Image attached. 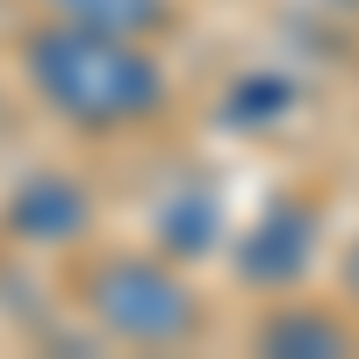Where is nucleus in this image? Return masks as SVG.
<instances>
[{"mask_svg": "<svg viewBox=\"0 0 359 359\" xmlns=\"http://www.w3.org/2000/svg\"><path fill=\"white\" fill-rule=\"evenodd\" d=\"M22 72H29V86H36V101L50 115H65L72 130H94V137L144 130L172 101L165 65L144 43L101 36V29H72V22L29 29L22 36Z\"/></svg>", "mask_w": 359, "mask_h": 359, "instance_id": "f257e3e1", "label": "nucleus"}, {"mask_svg": "<svg viewBox=\"0 0 359 359\" xmlns=\"http://www.w3.org/2000/svg\"><path fill=\"white\" fill-rule=\"evenodd\" d=\"M79 309L101 338L144 345V352H180L208 331L194 280L165 252H101L79 280Z\"/></svg>", "mask_w": 359, "mask_h": 359, "instance_id": "f03ea898", "label": "nucleus"}, {"mask_svg": "<svg viewBox=\"0 0 359 359\" xmlns=\"http://www.w3.org/2000/svg\"><path fill=\"white\" fill-rule=\"evenodd\" d=\"M323 252V201L316 194H273L259 208V223L230 245V266L245 287H266V294H287L309 280V266Z\"/></svg>", "mask_w": 359, "mask_h": 359, "instance_id": "7ed1b4c3", "label": "nucleus"}, {"mask_svg": "<svg viewBox=\"0 0 359 359\" xmlns=\"http://www.w3.org/2000/svg\"><path fill=\"white\" fill-rule=\"evenodd\" d=\"M0 230L15 245H29V252H65V245H79L94 230V187L79 172H57V165L22 172L15 194L0 201Z\"/></svg>", "mask_w": 359, "mask_h": 359, "instance_id": "20e7f679", "label": "nucleus"}, {"mask_svg": "<svg viewBox=\"0 0 359 359\" xmlns=\"http://www.w3.org/2000/svg\"><path fill=\"white\" fill-rule=\"evenodd\" d=\"M151 245L165 259H208L223 245V194H216V180H172V187L151 201Z\"/></svg>", "mask_w": 359, "mask_h": 359, "instance_id": "39448f33", "label": "nucleus"}, {"mask_svg": "<svg viewBox=\"0 0 359 359\" xmlns=\"http://www.w3.org/2000/svg\"><path fill=\"white\" fill-rule=\"evenodd\" d=\"M259 352H287V359H331V352H352V323L323 302H273L252 331Z\"/></svg>", "mask_w": 359, "mask_h": 359, "instance_id": "423d86ee", "label": "nucleus"}, {"mask_svg": "<svg viewBox=\"0 0 359 359\" xmlns=\"http://www.w3.org/2000/svg\"><path fill=\"white\" fill-rule=\"evenodd\" d=\"M43 22H72V29L151 43V36L172 29V0H43Z\"/></svg>", "mask_w": 359, "mask_h": 359, "instance_id": "0eeeda50", "label": "nucleus"}, {"mask_svg": "<svg viewBox=\"0 0 359 359\" xmlns=\"http://www.w3.org/2000/svg\"><path fill=\"white\" fill-rule=\"evenodd\" d=\"M294 101H302V86H294L287 72H245V79L223 94V123L245 130V137H252V130H280L287 115H294Z\"/></svg>", "mask_w": 359, "mask_h": 359, "instance_id": "6e6552de", "label": "nucleus"}, {"mask_svg": "<svg viewBox=\"0 0 359 359\" xmlns=\"http://www.w3.org/2000/svg\"><path fill=\"white\" fill-rule=\"evenodd\" d=\"M338 280H345V302L359 309V237L345 245V259H338Z\"/></svg>", "mask_w": 359, "mask_h": 359, "instance_id": "1a4fd4ad", "label": "nucleus"}]
</instances>
